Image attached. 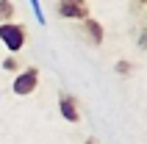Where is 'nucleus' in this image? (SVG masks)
Listing matches in <instances>:
<instances>
[{
	"label": "nucleus",
	"mask_w": 147,
	"mask_h": 144,
	"mask_svg": "<svg viewBox=\"0 0 147 144\" xmlns=\"http://www.w3.org/2000/svg\"><path fill=\"white\" fill-rule=\"evenodd\" d=\"M0 42L6 44V50L11 56H17L25 44V28L17 25V22H3L0 25Z\"/></svg>",
	"instance_id": "1"
},
{
	"label": "nucleus",
	"mask_w": 147,
	"mask_h": 144,
	"mask_svg": "<svg viewBox=\"0 0 147 144\" xmlns=\"http://www.w3.org/2000/svg\"><path fill=\"white\" fill-rule=\"evenodd\" d=\"M36 86H39V69H36V67H28V69H22V72L14 78V83H11L14 94H20V97L31 94Z\"/></svg>",
	"instance_id": "2"
},
{
	"label": "nucleus",
	"mask_w": 147,
	"mask_h": 144,
	"mask_svg": "<svg viewBox=\"0 0 147 144\" xmlns=\"http://www.w3.org/2000/svg\"><path fill=\"white\" fill-rule=\"evenodd\" d=\"M58 14L64 20H86L89 17V3L86 0H58Z\"/></svg>",
	"instance_id": "3"
},
{
	"label": "nucleus",
	"mask_w": 147,
	"mask_h": 144,
	"mask_svg": "<svg viewBox=\"0 0 147 144\" xmlns=\"http://www.w3.org/2000/svg\"><path fill=\"white\" fill-rule=\"evenodd\" d=\"M58 111H61V116H64L67 122H78V119H81L78 100H75L72 94H67V92H61V94H58Z\"/></svg>",
	"instance_id": "4"
},
{
	"label": "nucleus",
	"mask_w": 147,
	"mask_h": 144,
	"mask_svg": "<svg viewBox=\"0 0 147 144\" xmlns=\"http://www.w3.org/2000/svg\"><path fill=\"white\" fill-rule=\"evenodd\" d=\"M81 33H83V39L89 42V44H100L103 42V25L97 20H92V17L81 20Z\"/></svg>",
	"instance_id": "5"
},
{
	"label": "nucleus",
	"mask_w": 147,
	"mask_h": 144,
	"mask_svg": "<svg viewBox=\"0 0 147 144\" xmlns=\"http://www.w3.org/2000/svg\"><path fill=\"white\" fill-rule=\"evenodd\" d=\"M14 3H11V0H0V22H8V20H11V17H14Z\"/></svg>",
	"instance_id": "6"
},
{
	"label": "nucleus",
	"mask_w": 147,
	"mask_h": 144,
	"mask_svg": "<svg viewBox=\"0 0 147 144\" xmlns=\"http://www.w3.org/2000/svg\"><path fill=\"white\" fill-rule=\"evenodd\" d=\"M28 3H31V11H33V17H36V22L45 28V25H47V17H45V11H42V3L39 0H28Z\"/></svg>",
	"instance_id": "7"
},
{
	"label": "nucleus",
	"mask_w": 147,
	"mask_h": 144,
	"mask_svg": "<svg viewBox=\"0 0 147 144\" xmlns=\"http://www.w3.org/2000/svg\"><path fill=\"white\" fill-rule=\"evenodd\" d=\"M131 69L133 67L128 64V61H117V72H119V75H131Z\"/></svg>",
	"instance_id": "8"
},
{
	"label": "nucleus",
	"mask_w": 147,
	"mask_h": 144,
	"mask_svg": "<svg viewBox=\"0 0 147 144\" xmlns=\"http://www.w3.org/2000/svg\"><path fill=\"white\" fill-rule=\"evenodd\" d=\"M3 67H6V69H17L20 64H17V58H14V56H8L6 61H3Z\"/></svg>",
	"instance_id": "9"
},
{
	"label": "nucleus",
	"mask_w": 147,
	"mask_h": 144,
	"mask_svg": "<svg viewBox=\"0 0 147 144\" xmlns=\"http://www.w3.org/2000/svg\"><path fill=\"white\" fill-rule=\"evenodd\" d=\"M83 144H97V139H86V141H83Z\"/></svg>",
	"instance_id": "10"
},
{
	"label": "nucleus",
	"mask_w": 147,
	"mask_h": 144,
	"mask_svg": "<svg viewBox=\"0 0 147 144\" xmlns=\"http://www.w3.org/2000/svg\"><path fill=\"white\" fill-rule=\"evenodd\" d=\"M139 3H144V0H139Z\"/></svg>",
	"instance_id": "11"
}]
</instances>
